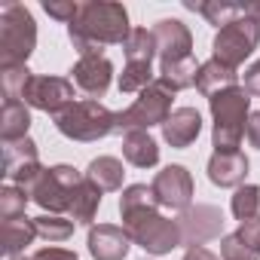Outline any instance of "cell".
I'll list each match as a JSON object with an SVG mask.
<instances>
[{
    "mask_svg": "<svg viewBox=\"0 0 260 260\" xmlns=\"http://www.w3.org/2000/svg\"><path fill=\"white\" fill-rule=\"evenodd\" d=\"M128 34H132V28H128L125 7L110 4V0H89V4H83L80 16L68 25V37L80 58L101 55L104 46H122Z\"/></svg>",
    "mask_w": 260,
    "mask_h": 260,
    "instance_id": "1",
    "label": "cell"
},
{
    "mask_svg": "<svg viewBox=\"0 0 260 260\" xmlns=\"http://www.w3.org/2000/svg\"><path fill=\"white\" fill-rule=\"evenodd\" d=\"M208 107H211V116H214V132H211L214 153L239 150V144L245 138L248 116H251V95L245 92V86H233V89H223V92L211 95Z\"/></svg>",
    "mask_w": 260,
    "mask_h": 260,
    "instance_id": "2",
    "label": "cell"
},
{
    "mask_svg": "<svg viewBox=\"0 0 260 260\" xmlns=\"http://www.w3.org/2000/svg\"><path fill=\"white\" fill-rule=\"evenodd\" d=\"M159 205H147V208H138V211H128L122 214V230L128 233L135 245H141L147 254H172L178 245H184L181 239V226L178 220H169L156 211Z\"/></svg>",
    "mask_w": 260,
    "mask_h": 260,
    "instance_id": "3",
    "label": "cell"
},
{
    "mask_svg": "<svg viewBox=\"0 0 260 260\" xmlns=\"http://www.w3.org/2000/svg\"><path fill=\"white\" fill-rule=\"evenodd\" d=\"M37 46L34 16L22 4L0 7V68H19L31 58Z\"/></svg>",
    "mask_w": 260,
    "mask_h": 260,
    "instance_id": "4",
    "label": "cell"
},
{
    "mask_svg": "<svg viewBox=\"0 0 260 260\" xmlns=\"http://www.w3.org/2000/svg\"><path fill=\"white\" fill-rule=\"evenodd\" d=\"M172 101L175 92L156 77L125 110L116 113V135H128V132H147L150 125H166V119L172 116Z\"/></svg>",
    "mask_w": 260,
    "mask_h": 260,
    "instance_id": "5",
    "label": "cell"
},
{
    "mask_svg": "<svg viewBox=\"0 0 260 260\" xmlns=\"http://www.w3.org/2000/svg\"><path fill=\"white\" fill-rule=\"evenodd\" d=\"M55 128L71 138V141H83V144H92V141H101L107 135H113L116 128V113L107 110L101 101H74L68 110H61L55 116Z\"/></svg>",
    "mask_w": 260,
    "mask_h": 260,
    "instance_id": "6",
    "label": "cell"
},
{
    "mask_svg": "<svg viewBox=\"0 0 260 260\" xmlns=\"http://www.w3.org/2000/svg\"><path fill=\"white\" fill-rule=\"evenodd\" d=\"M86 175H80L74 166H52V169H43L28 187L25 193L31 196V202H37L43 211L49 214H61L71 208V193L74 187L83 181Z\"/></svg>",
    "mask_w": 260,
    "mask_h": 260,
    "instance_id": "7",
    "label": "cell"
},
{
    "mask_svg": "<svg viewBox=\"0 0 260 260\" xmlns=\"http://www.w3.org/2000/svg\"><path fill=\"white\" fill-rule=\"evenodd\" d=\"M257 43H260V25L251 22V19H236V22L223 25L214 34V43H211L214 55L211 58H217L220 64L239 71V64L257 49Z\"/></svg>",
    "mask_w": 260,
    "mask_h": 260,
    "instance_id": "8",
    "label": "cell"
},
{
    "mask_svg": "<svg viewBox=\"0 0 260 260\" xmlns=\"http://www.w3.org/2000/svg\"><path fill=\"white\" fill-rule=\"evenodd\" d=\"M22 101L28 107H34V110H43V113L58 116L61 110H68L74 104V83L64 80V77H46V74L31 77Z\"/></svg>",
    "mask_w": 260,
    "mask_h": 260,
    "instance_id": "9",
    "label": "cell"
},
{
    "mask_svg": "<svg viewBox=\"0 0 260 260\" xmlns=\"http://www.w3.org/2000/svg\"><path fill=\"white\" fill-rule=\"evenodd\" d=\"M153 199L159 208H172V211H187L193 205V178L184 166H166L153 184Z\"/></svg>",
    "mask_w": 260,
    "mask_h": 260,
    "instance_id": "10",
    "label": "cell"
},
{
    "mask_svg": "<svg viewBox=\"0 0 260 260\" xmlns=\"http://www.w3.org/2000/svg\"><path fill=\"white\" fill-rule=\"evenodd\" d=\"M178 226H181L184 245L193 248V245H202V242L220 236V230H223V214H220L214 205H190L187 211H181Z\"/></svg>",
    "mask_w": 260,
    "mask_h": 260,
    "instance_id": "11",
    "label": "cell"
},
{
    "mask_svg": "<svg viewBox=\"0 0 260 260\" xmlns=\"http://www.w3.org/2000/svg\"><path fill=\"white\" fill-rule=\"evenodd\" d=\"M40 172H43L40 153H37V144H34L31 138L4 144V175H7L10 181H16L22 190H25Z\"/></svg>",
    "mask_w": 260,
    "mask_h": 260,
    "instance_id": "12",
    "label": "cell"
},
{
    "mask_svg": "<svg viewBox=\"0 0 260 260\" xmlns=\"http://www.w3.org/2000/svg\"><path fill=\"white\" fill-rule=\"evenodd\" d=\"M153 37H156L159 64H172V61H181V58L193 55V37H190L187 25L181 19H162V22H156Z\"/></svg>",
    "mask_w": 260,
    "mask_h": 260,
    "instance_id": "13",
    "label": "cell"
},
{
    "mask_svg": "<svg viewBox=\"0 0 260 260\" xmlns=\"http://www.w3.org/2000/svg\"><path fill=\"white\" fill-rule=\"evenodd\" d=\"M110 77H113V64H110L104 55H83V58L71 68V83H74L80 92H86L92 101L107 92Z\"/></svg>",
    "mask_w": 260,
    "mask_h": 260,
    "instance_id": "14",
    "label": "cell"
},
{
    "mask_svg": "<svg viewBox=\"0 0 260 260\" xmlns=\"http://www.w3.org/2000/svg\"><path fill=\"white\" fill-rule=\"evenodd\" d=\"M86 245H89V254L95 260H122L128 254V248H132V239L116 223H98L89 230Z\"/></svg>",
    "mask_w": 260,
    "mask_h": 260,
    "instance_id": "15",
    "label": "cell"
},
{
    "mask_svg": "<svg viewBox=\"0 0 260 260\" xmlns=\"http://www.w3.org/2000/svg\"><path fill=\"white\" fill-rule=\"evenodd\" d=\"M199 132H202V116H199L196 107H178V110H172V116H169L166 125H162L166 144H172V147H178V150L190 147V144L199 138Z\"/></svg>",
    "mask_w": 260,
    "mask_h": 260,
    "instance_id": "16",
    "label": "cell"
},
{
    "mask_svg": "<svg viewBox=\"0 0 260 260\" xmlns=\"http://www.w3.org/2000/svg\"><path fill=\"white\" fill-rule=\"evenodd\" d=\"M245 175H248V156L242 150L214 153L208 159V181L217 187H242Z\"/></svg>",
    "mask_w": 260,
    "mask_h": 260,
    "instance_id": "17",
    "label": "cell"
},
{
    "mask_svg": "<svg viewBox=\"0 0 260 260\" xmlns=\"http://www.w3.org/2000/svg\"><path fill=\"white\" fill-rule=\"evenodd\" d=\"M101 193H104V190H101L95 181L83 178V181L74 187V193H71V208H68L71 220H74V223H83V226H92V220H95V214H98V205H101Z\"/></svg>",
    "mask_w": 260,
    "mask_h": 260,
    "instance_id": "18",
    "label": "cell"
},
{
    "mask_svg": "<svg viewBox=\"0 0 260 260\" xmlns=\"http://www.w3.org/2000/svg\"><path fill=\"white\" fill-rule=\"evenodd\" d=\"M236 80H239V71H236V68H226V64H220L217 58H208V61L199 64L196 89L211 98V95H217V92H223V89H233Z\"/></svg>",
    "mask_w": 260,
    "mask_h": 260,
    "instance_id": "19",
    "label": "cell"
},
{
    "mask_svg": "<svg viewBox=\"0 0 260 260\" xmlns=\"http://www.w3.org/2000/svg\"><path fill=\"white\" fill-rule=\"evenodd\" d=\"M28 128H31L28 104L25 101H4V110H0V138H4V144L28 138Z\"/></svg>",
    "mask_w": 260,
    "mask_h": 260,
    "instance_id": "20",
    "label": "cell"
},
{
    "mask_svg": "<svg viewBox=\"0 0 260 260\" xmlns=\"http://www.w3.org/2000/svg\"><path fill=\"white\" fill-rule=\"evenodd\" d=\"M122 156L135 169H153L159 162V147L150 138V132H128L122 135Z\"/></svg>",
    "mask_w": 260,
    "mask_h": 260,
    "instance_id": "21",
    "label": "cell"
},
{
    "mask_svg": "<svg viewBox=\"0 0 260 260\" xmlns=\"http://www.w3.org/2000/svg\"><path fill=\"white\" fill-rule=\"evenodd\" d=\"M37 239V226L31 217H16V220H4L0 226V245L10 257H16L19 251H25L31 242Z\"/></svg>",
    "mask_w": 260,
    "mask_h": 260,
    "instance_id": "22",
    "label": "cell"
},
{
    "mask_svg": "<svg viewBox=\"0 0 260 260\" xmlns=\"http://www.w3.org/2000/svg\"><path fill=\"white\" fill-rule=\"evenodd\" d=\"M122 52H125V64H153V55H156V37H153V31L132 28L128 40L122 43Z\"/></svg>",
    "mask_w": 260,
    "mask_h": 260,
    "instance_id": "23",
    "label": "cell"
},
{
    "mask_svg": "<svg viewBox=\"0 0 260 260\" xmlns=\"http://www.w3.org/2000/svg\"><path fill=\"white\" fill-rule=\"evenodd\" d=\"M122 162L116 159V156H98V159H92L89 162V169H86V178L89 181H95L104 193L107 190H119L122 187Z\"/></svg>",
    "mask_w": 260,
    "mask_h": 260,
    "instance_id": "24",
    "label": "cell"
},
{
    "mask_svg": "<svg viewBox=\"0 0 260 260\" xmlns=\"http://www.w3.org/2000/svg\"><path fill=\"white\" fill-rule=\"evenodd\" d=\"M196 74H199V64L196 58H181V61H172V64H159V80L172 89V92H181V89H190L196 86Z\"/></svg>",
    "mask_w": 260,
    "mask_h": 260,
    "instance_id": "25",
    "label": "cell"
},
{
    "mask_svg": "<svg viewBox=\"0 0 260 260\" xmlns=\"http://www.w3.org/2000/svg\"><path fill=\"white\" fill-rule=\"evenodd\" d=\"M187 10L202 13L208 19V25H217V28H223V25H230L236 19H245L242 4H220V0H208V4H190L187 0Z\"/></svg>",
    "mask_w": 260,
    "mask_h": 260,
    "instance_id": "26",
    "label": "cell"
},
{
    "mask_svg": "<svg viewBox=\"0 0 260 260\" xmlns=\"http://www.w3.org/2000/svg\"><path fill=\"white\" fill-rule=\"evenodd\" d=\"M230 208H233V217H236L239 223L257 217V211H260V187H254V184H242V187H236Z\"/></svg>",
    "mask_w": 260,
    "mask_h": 260,
    "instance_id": "27",
    "label": "cell"
},
{
    "mask_svg": "<svg viewBox=\"0 0 260 260\" xmlns=\"http://www.w3.org/2000/svg\"><path fill=\"white\" fill-rule=\"evenodd\" d=\"M31 71L28 64H19V68H0V86H4V101H22L28 83H31Z\"/></svg>",
    "mask_w": 260,
    "mask_h": 260,
    "instance_id": "28",
    "label": "cell"
},
{
    "mask_svg": "<svg viewBox=\"0 0 260 260\" xmlns=\"http://www.w3.org/2000/svg\"><path fill=\"white\" fill-rule=\"evenodd\" d=\"M34 226H37V236L46 239L49 245L68 242L74 236V220H64L61 214H40V217H34Z\"/></svg>",
    "mask_w": 260,
    "mask_h": 260,
    "instance_id": "29",
    "label": "cell"
},
{
    "mask_svg": "<svg viewBox=\"0 0 260 260\" xmlns=\"http://www.w3.org/2000/svg\"><path fill=\"white\" fill-rule=\"evenodd\" d=\"M153 64H125L122 74H119V92L132 95V92H144L150 83H153Z\"/></svg>",
    "mask_w": 260,
    "mask_h": 260,
    "instance_id": "30",
    "label": "cell"
},
{
    "mask_svg": "<svg viewBox=\"0 0 260 260\" xmlns=\"http://www.w3.org/2000/svg\"><path fill=\"white\" fill-rule=\"evenodd\" d=\"M28 193L19 187V184H7L0 190V217L4 220H16V217H25V205H28Z\"/></svg>",
    "mask_w": 260,
    "mask_h": 260,
    "instance_id": "31",
    "label": "cell"
},
{
    "mask_svg": "<svg viewBox=\"0 0 260 260\" xmlns=\"http://www.w3.org/2000/svg\"><path fill=\"white\" fill-rule=\"evenodd\" d=\"M43 10H46L52 19H58V22L71 25V22L80 16L83 4H77V0H46V4H43Z\"/></svg>",
    "mask_w": 260,
    "mask_h": 260,
    "instance_id": "32",
    "label": "cell"
},
{
    "mask_svg": "<svg viewBox=\"0 0 260 260\" xmlns=\"http://www.w3.org/2000/svg\"><path fill=\"white\" fill-rule=\"evenodd\" d=\"M239 239H242V245L254 254V257H260V214L257 217H251V220H245L242 226H239V233H236Z\"/></svg>",
    "mask_w": 260,
    "mask_h": 260,
    "instance_id": "33",
    "label": "cell"
},
{
    "mask_svg": "<svg viewBox=\"0 0 260 260\" xmlns=\"http://www.w3.org/2000/svg\"><path fill=\"white\" fill-rule=\"evenodd\" d=\"M220 257H223V260H257V257L242 245V239H239L236 233L220 239Z\"/></svg>",
    "mask_w": 260,
    "mask_h": 260,
    "instance_id": "34",
    "label": "cell"
},
{
    "mask_svg": "<svg viewBox=\"0 0 260 260\" xmlns=\"http://www.w3.org/2000/svg\"><path fill=\"white\" fill-rule=\"evenodd\" d=\"M31 260H77V251H71V248H58V245H49V248H40L37 254H31Z\"/></svg>",
    "mask_w": 260,
    "mask_h": 260,
    "instance_id": "35",
    "label": "cell"
},
{
    "mask_svg": "<svg viewBox=\"0 0 260 260\" xmlns=\"http://www.w3.org/2000/svg\"><path fill=\"white\" fill-rule=\"evenodd\" d=\"M242 80H245V92L254 95V98H260V61H254V64L242 74Z\"/></svg>",
    "mask_w": 260,
    "mask_h": 260,
    "instance_id": "36",
    "label": "cell"
},
{
    "mask_svg": "<svg viewBox=\"0 0 260 260\" xmlns=\"http://www.w3.org/2000/svg\"><path fill=\"white\" fill-rule=\"evenodd\" d=\"M245 138H248V144H251V147H257V150H260V110H254V113L248 116Z\"/></svg>",
    "mask_w": 260,
    "mask_h": 260,
    "instance_id": "37",
    "label": "cell"
},
{
    "mask_svg": "<svg viewBox=\"0 0 260 260\" xmlns=\"http://www.w3.org/2000/svg\"><path fill=\"white\" fill-rule=\"evenodd\" d=\"M184 260H220V257H217V254H211L205 245H193V248H187Z\"/></svg>",
    "mask_w": 260,
    "mask_h": 260,
    "instance_id": "38",
    "label": "cell"
},
{
    "mask_svg": "<svg viewBox=\"0 0 260 260\" xmlns=\"http://www.w3.org/2000/svg\"><path fill=\"white\" fill-rule=\"evenodd\" d=\"M242 13H245V19H251V22H257V25H260V0L242 4Z\"/></svg>",
    "mask_w": 260,
    "mask_h": 260,
    "instance_id": "39",
    "label": "cell"
},
{
    "mask_svg": "<svg viewBox=\"0 0 260 260\" xmlns=\"http://www.w3.org/2000/svg\"><path fill=\"white\" fill-rule=\"evenodd\" d=\"M10 260H31V257H10Z\"/></svg>",
    "mask_w": 260,
    "mask_h": 260,
    "instance_id": "40",
    "label": "cell"
}]
</instances>
